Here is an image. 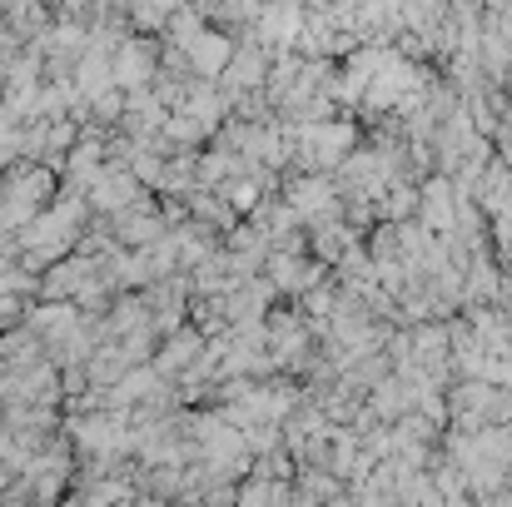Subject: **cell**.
<instances>
[{"label": "cell", "mask_w": 512, "mask_h": 507, "mask_svg": "<svg viewBox=\"0 0 512 507\" xmlns=\"http://www.w3.org/2000/svg\"><path fill=\"white\" fill-rule=\"evenodd\" d=\"M160 55H165V40L130 35V40H125V50L115 55V85H120L125 95L155 90V80H160Z\"/></svg>", "instance_id": "1"}, {"label": "cell", "mask_w": 512, "mask_h": 507, "mask_svg": "<svg viewBox=\"0 0 512 507\" xmlns=\"http://www.w3.org/2000/svg\"><path fill=\"white\" fill-rule=\"evenodd\" d=\"M80 324H85V314H80L75 304H45V299H40V304L25 309V329L40 338L45 348H55L60 338H70Z\"/></svg>", "instance_id": "2"}, {"label": "cell", "mask_w": 512, "mask_h": 507, "mask_svg": "<svg viewBox=\"0 0 512 507\" xmlns=\"http://www.w3.org/2000/svg\"><path fill=\"white\" fill-rule=\"evenodd\" d=\"M110 90H120V85H115V60H105V55H85L80 70H75V95H80L85 105H95V100L110 95Z\"/></svg>", "instance_id": "3"}, {"label": "cell", "mask_w": 512, "mask_h": 507, "mask_svg": "<svg viewBox=\"0 0 512 507\" xmlns=\"http://www.w3.org/2000/svg\"><path fill=\"white\" fill-rule=\"evenodd\" d=\"M85 373H90V388H120L130 378V363H125L120 343H100L95 358L85 363Z\"/></svg>", "instance_id": "4"}, {"label": "cell", "mask_w": 512, "mask_h": 507, "mask_svg": "<svg viewBox=\"0 0 512 507\" xmlns=\"http://www.w3.org/2000/svg\"><path fill=\"white\" fill-rule=\"evenodd\" d=\"M219 194H224V204H229L234 214H244V209H259V184H254V179H229Z\"/></svg>", "instance_id": "5"}, {"label": "cell", "mask_w": 512, "mask_h": 507, "mask_svg": "<svg viewBox=\"0 0 512 507\" xmlns=\"http://www.w3.org/2000/svg\"><path fill=\"white\" fill-rule=\"evenodd\" d=\"M60 388H65V403H70V398H80V393H90V373H85V363L60 368Z\"/></svg>", "instance_id": "6"}]
</instances>
